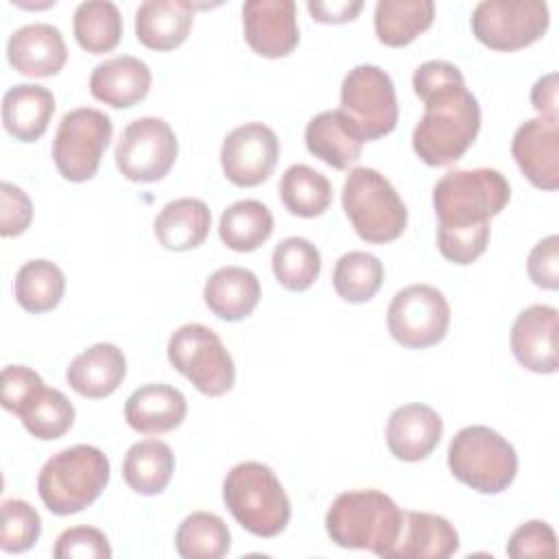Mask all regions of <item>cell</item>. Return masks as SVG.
I'll list each match as a JSON object with an SVG mask.
<instances>
[{
	"mask_svg": "<svg viewBox=\"0 0 559 559\" xmlns=\"http://www.w3.org/2000/svg\"><path fill=\"white\" fill-rule=\"evenodd\" d=\"M424 116L413 129V151L428 166H448L463 157L480 129V105L465 79L428 90Z\"/></svg>",
	"mask_w": 559,
	"mask_h": 559,
	"instance_id": "cell-1",
	"label": "cell"
},
{
	"mask_svg": "<svg viewBox=\"0 0 559 559\" xmlns=\"http://www.w3.org/2000/svg\"><path fill=\"white\" fill-rule=\"evenodd\" d=\"M402 518L404 511L384 491L354 489L332 500L325 513V531L341 548L371 550L389 559L402 531Z\"/></svg>",
	"mask_w": 559,
	"mask_h": 559,
	"instance_id": "cell-2",
	"label": "cell"
},
{
	"mask_svg": "<svg viewBox=\"0 0 559 559\" xmlns=\"http://www.w3.org/2000/svg\"><path fill=\"white\" fill-rule=\"evenodd\" d=\"M509 199L511 186L496 168L450 170L432 188L437 231L485 229L507 207Z\"/></svg>",
	"mask_w": 559,
	"mask_h": 559,
	"instance_id": "cell-3",
	"label": "cell"
},
{
	"mask_svg": "<svg viewBox=\"0 0 559 559\" xmlns=\"http://www.w3.org/2000/svg\"><path fill=\"white\" fill-rule=\"evenodd\" d=\"M109 483V459L103 450L79 443L52 454L39 469L37 493L55 515L90 507Z\"/></svg>",
	"mask_w": 559,
	"mask_h": 559,
	"instance_id": "cell-4",
	"label": "cell"
},
{
	"mask_svg": "<svg viewBox=\"0 0 559 559\" xmlns=\"http://www.w3.org/2000/svg\"><path fill=\"white\" fill-rule=\"evenodd\" d=\"M223 500L234 520L255 537H275L290 520V500L280 478L258 461L238 463L227 472Z\"/></svg>",
	"mask_w": 559,
	"mask_h": 559,
	"instance_id": "cell-5",
	"label": "cell"
},
{
	"mask_svg": "<svg viewBox=\"0 0 559 559\" xmlns=\"http://www.w3.org/2000/svg\"><path fill=\"white\" fill-rule=\"evenodd\" d=\"M341 199L354 231L365 242L384 245L404 234L408 221L406 205L393 183L376 168H352Z\"/></svg>",
	"mask_w": 559,
	"mask_h": 559,
	"instance_id": "cell-6",
	"label": "cell"
},
{
	"mask_svg": "<svg viewBox=\"0 0 559 559\" xmlns=\"http://www.w3.org/2000/svg\"><path fill=\"white\" fill-rule=\"evenodd\" d=\"M448 467L478 493L504 491L518 474L513 445L489 426H465L448 445Z\"/></svg>",
	"mask_w": 559,
	"mask_h": 559,
	"instance_id": "cell-7",
	"label": "cell"
},
{
	"mask_svg": "<svg viewBox=\"0 0 559 559\" xmlns=\"http://www.w3.org/2000/svg\"><path fill=\"white\" fill-rule=\"evenodd\" d=\"M168 360L197 391L221 397L231 391L236 367L221 336L203 323H183L168 338Z\"/></svg>",
	"mask_w": 559,
	"mask_h": 559,
	"instance_id": "cell-8",
	"label": "cell"
},
{
	"mask_svg": "<svg viewBox=\"0 0 559 559\" xmlns=\"http://www.w3.org/2000/svg\"><path fill=\"white\" fill-rule=\"evenodd\" d=\"M111 133L114 124L105 111L94 107L68 111L52 140V159L59 175L72 183L92 179L111 142Z\"/></svg>",
	"mask_w": 559,
	"mask_h": 559,
	"instance_id": "cell-9",
	"label": "cell"
},
{
	"mask_svg": "<svg viewBox=\"0 0 559 559\" xmlns=\"http://www.w3.org/2000/svg\"><path fill=\"white\" fill-rule=\"evenodd\" d=\"M341 111L365 142L389 135L400 116L391 76L371 63L352 68L341 85Z\"/></svg>",
	"mask_w": 559,
	"mask_h": 559,
	"instance_id": "cell-10",
	"label": "cell"
},
{
	"mask_svg": "<svg viewBox=\"0 0 559 559\" xmlns=\"http://www.w3.org/2000/svg\"><path fill=\"white\" fill-rule=\"evenodd\" d=\"M472 33L491 50L513 52L544 37L550 24L542 0H483L472 11Z\"/></svg>",
	"mask_w": 559,
	"mask_h": 559,
	"instance_id": "cell-11",
	"label": "cell"
},
{
	"mask_svg": "<svg viewBox=\"0 0 559 559\" xmlns=\"http://www.w3.org/2000/svg\"><path fill=\"white\" fill-rule=\"evenodd\" d=\"M386 325L402 347H432L448 334L450 304L439 288L411 284L393 295L386 310Z\"/></svg>",
	"mask_w": 559,
	"mask_h": 559,
	"instance_id": "cell-12",
	"label": "cell"
},
{
	"mask_svg": "<svg viewBox=\"0 0 559 559\" xmlns=\"http://www.w3.org/2000/svg\"><path fill=\"white\" fill-rule=\"evenodd\" d=\"M179 153V142L170 124L162 118L144 116L129 122L116 144V166L129 181L153 183L168 175Z\"/></svg>",
	"mask_w": 559,
	"mask_h": 559,
	"instance_id": "cell-13",
	"label": "cell"
},
{
	"mask_svg": "<svg viewBox=\"0 0 559 559\" xmlns=\"http://www.w3.org/2000/svg\"><path fill=\"white\" fill-rule=\"evenodd\" d=\"M280 157L275 131L262 122H245L231 129L221 148L225 177L240 188H253L266 181Z\"/></svg>",
	"mask_w": 559,
	"mask_h": 559,
	"instance_id": "cell-14",
	"label": "cell"
},
{
	"mask_svg": "<svg viewBox=\"0 0 559 559\" xmlns=\"http://www.w3.org/2000/svg\"><path fill=\"white\" fill-rule=\"evenodd\" d=\"M245 39L260 57L290 55L299 44L297 7L293 0H249L242 4Z\"/></svg>",
	"mask_w": 559,
	"mask_h": 559,
	"instance_id": "cell-15",
	"label": "cell"
},
{
	"mask_svg": "<svg viewBox=\"0 0 559 559\" xmlns=\"http://www.w3.org/2000/svg\"><path fill=\"white\" fill-rule=\"evenodd\" d=\"M511 153L535 188H559V120L537 116L522 122L513 133Z\"/></svg>",
	"mask_w": 559,
	"mask_h": 559,
	"instance_id": "cell-16",
	"label": "cell"
},
{
	"mask_svg": "<svg viewBox=\"0 0 559 559\" xmlns=\"http://www.w3.org/2000/svg\"><path fill=\"white\" fill-rule=\"evenodd\" d=\"M511 352L533 373H555L557 360V308L533 304L524 308L511 328Z\"/></svg>",
	"mask_w": 559,
	"mask_h": 559,
	"instance_id": "cell-17",
	"label": "cell"
},
{
	"mask_svg": "<svg viewBox=\"0 0 559 559\" xmlns=\"http://www.w3.org/2000/svg\"><path fill=\"white\" fill-rule=\"evenodd\" d=\"M7 59L20 74L44 79L61 72L68 61V48L57 26L35 22L9 35Z\"/></svg>",
	"mask_w": 559,
	"mask_h": 559,
	"instance_id": "cell-18",
	"label": "cell"
},
{
	"mask_svg": "<svg viewBox=\"0 0 559 559\" xmlns=\"http://www.w3.org/2000/svg\"><path fill=\"white\" fill-rule=\"evenodd\" d=\"M443 435V419L426 404L413 402L397 406L386 421V448L406 463L424 461L439 445Z\"/></svg>",
	"mask_w": 559,
	"mask_h": 559,
	"instance_id": "cell-19",
	"label": "cell"
},
{
	"mask_svg": "<svg viewBox=\"0 0 559 559\" xmlns=\"http://www.w3.org/2000/svg\"><path fill=\"white\" fill-rule=\"evenodd\" d=\"M153 74L148 66L131 55H118L98 63L90 74V92L96 100L127 109L146 98Z\"/></svg>",
	"mask_w": 559,
	"mask_h": 559,
	"instance_id": "cell-20",
	"label": "cell"
},
{
	"mask_svg": "<svg viewBox=\"0 0 559 559\" xmlns=\"http://www.w3.org/2000/svg\"><path fill=\"white\" fill-rule=\"evenodd\" d=\"M188 413L183 393L170 384L153 382L135 389L124 402L127 424L142 435H164L181 426Z\"/></svg>",
	"mask_w": 559,
	"mask_h": 559,
	"instance_id": "cell-21",
	"label": "cell"
},
{
	"mask_svg": "<svg viewBox=\"0 0 559 559\" xmlns=\"http://www.w3.org/2000/svg\"><path fill=\"white\" fill-rule=\"evenodd\" d=\"M459 544L456 528L443 515L404 511L402 531L389 559H448Z\"/></svg>",
	"mask_w": 559,
	"mask_h": 559,
	"instance_id": "cell-22",
	"label": "cell"
},
{
	"mask_svg": "<svg viewBox=\"0 0 559 559\" xmlns=\"http://www.w3.org/2000/svg\"><path fill=\"white\" fill-rule=\"evenodd\" d=\"M127 376V358L114 343H96L83 349L66 369V380L83 397L111 395Z\"/></svg>",
	"mask_w": 559,
	"mask_h": 559,
	"instance_id": "cell-23",
	"label": "cell"
},
{
	"mask_svg": "<svg viewBox=\"0 0 559 559\" xmlns=\"http://www.w3.org/2000/svg\"><path fill=\"white\" fill-rule=\"evenodd\" d=\"M306 148L336 170H347L362 153V135L341 109H328L306 124Z\"/></svg>",
	"mask_w": 559,
	"mask_h": 559,
	"instance_id": "cell-24",
	"label": "cell"
},
{
	"mask_svg": "<svg viewBox=\"0 0 559 559\" xmlns=\"http://www.w3.org/2000/svg\"><path fill=\"white\" fill-rule=\"evenodd\" d=\"M192 20L188 0H146L135 9V37L151 50H173L186 41Z\"/></svg>",
	"mask_w": 559,
	"mask_h": 559,
	"instance_id": "cell-25",
	"label": "cell"
},
{
	"mask_svg": "<svg viewBox=\"0 0 559 559\" xmlns=\"http://www.w3.org/2000/svg\"><path fill=\"white\" fill-rule=\"evenodd\" d=\"M55 114V96L48 87L20 83L2 96V124L20 142L39 140Z\"/></svg>",
	"mask_w": 559,
	"mask_h": 559,
	"instance_id": "cell-26",
	"label": "cell"
},
{
	"mask_svg": "<svg viewBox=\"0 0 559 559\" xmlns=\"http://www.w3.org/2000/svg\"><path fill=\"white\" fill-rule=\"evenodd\" d=\"M212 227V212L205 201L183 197L166 203L155 216L153 231L168 251H190L205 242Z\"/></svg>",
	"mask_w": 559,
	"mask_h": 559,
	"instance_id": "cell-27",
	"label": "cell"
},
{
	"mask_svg": "<svg viewBox=\"0 0 559 559\" xmlns=\"http://www.w3.org/2000/svg\"><path fill=\"white\" fill-rule=\"evenodd\" d=\"M260 282L253 271L245 266H223L216 269L205 286V306L223 321H240L249 317L260 301Z\"/></svg>",
	"mask_w": 559,
	"mask_h": 559,
	"instance_id": "cell-28",
	"label": "cell"
},
{
	"mask_svg": "<svg viewBox=\"0 0 559 559\" xmlns=\"http://www.w3.org/2000/svg\"><path fill=\"white\" fill-rule=\"evenodd\" d=\"M175 472V454L159 439H142L133 443L122 461V478L135 493H162Z\"/></svg>",
	"mask_w": 559,
	"mask_h": 559,
	"instance_id": "cell-29",
	"label": "cell"
},
{
	"mask_svg": "<svg viewBox=\"0 0 559 559\" xmlns=\"http://www.w3.org/2000/svg\"><path fill=\"white\" fill-rule=\"evenodd\" d=\"M435 20L432 0H378L373 28L384 46L402 48L430 28Z\"/></svg>",
	"mask_w": 559,
	"mask_h": 559,
	"instance_id": "cell-30",
	"label": "cell"
},
{
	"mask_svg": "<svg viewBox=\"0 0 559 559\" xmlns=\"http://www.w3.org/2000/svg\"><path fill=\"white\" fill-rule=\"evenodd\" d=\"M273 234L271 210L255 199H242L231 203L218 223L221 240L238 253H249L262 247Z\"/></svg>",
	"mask_w": 559,
	"mask_h": 559,
	"instance_id": "cell-31",
	"label": "cell"
},
{
	"mask_svg": "<svg viewBox=\"0 0 559 559\" xmlns=\"http://www.w3.org/2000/svg\"><path fill=\"white\" fill-rule=\"evenodd\" d=\"M72 31L83 50L105 55L122 39V15L109 0H87L74 9Z\"/></svg>",
	"mask_w": 559,
	"mask_h": 559,
	"instance_id": "cell-32",
	"label": "cell"
},
{
	"mask_svg": "<svg viewBox=\"0 0 559 559\" xmlns=\"http://www.w3.org/2000/svg\"><path fill=\"white\" fill-rule=\"evenodd\" d=\"M66 290V275L63 271L50 260H28L20 266L13 293L17 304L33 314L48 312L59 306Z\"/></svg>",
	"mask_w": 559,
	"mask_h": 559,
	"instance_id": "cell-33",
	"label": "cell"
},
{
	"mask_svg": "<svg viewBox=\"0 0 559 559\" xmlns=\"http://www.w3.org/2000/svg\"><path fill=\"white\" fill-rule=\"evenodd\" d=\"M284 207L301 218L321 216L332 203V183L319 170L306 164H293L280 181Z\"/></svg>",
	"mask_w": 559,
	"mask_h": 559,
	"instance_id": "cell-34",
	"label": "cell"
},
{
	"mask_svg": "<svg viewBox=\"0 0 559 559\" xmlns=\"http://www.w3.org/2000/svg\"><path fill=\"white\" fill-rule=\"evenodd\" d=\"M229 546L231 535L225 520L210 511L190 513L175 533V548L183 559H221Z\"/></svg>",
	"mask_w": 559,
	"mask_h": 559,
	"instance_id": "cell-35",
	"label": "cell"
},
{
	"mask_svg": "<svg viewBox=\"0 0 559 559\" xmlns=\"http://www.w3.org/2000/svg\"><path fill=\"white\" fill-rule=\"evenodd\" d=\"M271 266L275 280L293 293L308 290L321 273V253L319 249L299 236L284 238L275 245L271 255Z\"/></svg>",
	"mask_w": 559,
	"mask_h": 559,
	"instance_id": "cell-36",
	"label": "cell"
},
{
	"mask_svg": "<svg viewBox=\"0 0 559 559\" xmlns=\"http://www.w3.org/2000/svg\"><path fill=\"white\" fill-rule=\"evenodd\" d=\"M17 417L24 428L39 441H52L63 437L74 424V406L59 391L46 384L20 408Z\"/></svg>",
	"mask_w": 559,
	"mask_h": 559,
	"instance_id": "cell-37",
	"label": "cell"
},
{
	"mask_svg": "<svg viewBox=\"0 0 559 559\" xmlns=\"http://www.w3.org/2000/svg\"><path fill=\"white\" fill-rule=\"evenodd\" d=\"M384 282L382 262L367 251H349L336 260L332 284L336 295L349 304H365L376 297Z\"/></svg>",
	"mask_w": 559,
	"mask_h": 559,
	"instance_id": "cell-38",
	"label": "cell"
},
{
	"mask_svg": "<svg viewBox=\"0 0 559 559\" xmlns=\"http://www.w3.org/2000/svg\"><path fill=\"white\" fill-rule=\"evenodd\" d=\"M41 535V518L26 500L9 498L2 502L0 548L4 552H26Z\"/></svg>",
	"mask_w": 559,
	"mask_h": 559,
	"instance_id": "cell-39",
	"label": "cell"
},
{
	"mask_svg": "<svg viewBox=\"0 0 559 559\" xmlns=\"http://www.w3.org/2000/svg\"><path fill=\"white\" fill-rule=\"evenodd\" d=\"M57 559H109L111 546L100 528L94 526H72L66 528L52 548Z\"/></svg>",
	"mask_w": 559,
	"mask_h": 559,
	"instance_id": "cell-40",
	"label": "cell"
},
{
	"mask_svg": "<svg viewBox=\"0 0 559 559\" xmlns=\"http://www.w3.org/2000/svg\"><path fill=\"white\" fill-rule=\"evenodd\" d=\"M509 557H555L557 555V537L548 522L531 520L520 524L509 542H507Z\"/></svg>",
	"mask_w": 559,
	"mask_h": 559,
	"instance_id": "cell-41",
	"label": "cell"
},
{
	"mask_svg": "<svg viewBox=\"0 0 559 559\" xmlns=\"http://www.w3.org/2000/svg\"><path fill=\"white\" fill-rule=\"evenodd\" d=\"M31 221H33V203L28 194L9 181H2L0 183V234L4 238L20 236L26 231Z\"/></svg>",
	"mask_w": 559,
	"mask_h": 559,
	"instance_id": "cell-42",
	"label": "cell"
},
{
	"mask_svg": "<svg viewBox=\"0 0 559 559\" xmlns=\"http://www.w3.org/2000/svg\"><path fill=\"white\" fill-rule=\"evenodd\" d=\"M44 386V380L37 371L24 365H7L2 369V406L17 415L20 408Z\"/></svg>",
	"mask_w": 559,
	"mask_h": 559,
	"instance_id": "cell-43",
	"label": "cell"
},
{
	"mask_svg": "<svg viewBox=\"0 0 559 559\" xmlns=\"http://www.w3.org/2000/svg\"><path fill=\"white\" fill-rule=\"evenodd\" d=\"M526 271L535 286L546 288V290L559 288V238H557V234L546 236L531 249L528 260H526Z\"/></svg>",
	"mask_w": 559,
	"mask_h": 559,
	"instance_id": "cell-44",
	"label": "cell"
},
{
	"mask_svg": "<svg viewBox=\"0 0 559 559\" xmlns=\"http://www.w3.org/2000/svg\"><path fill=\"white\" fill-rule=\"evenodd\" d=\"M308 11L312 15V20L321 22V24H343V22H352L360 11H362V2L360 0H338V2H319V0H310Z\"/></svg>",
	"mask_w": 559,
	"mask_h": 559,
	"instance_id": "cell-45",
	"label": "cell"
},
{
	"mask_svg": "<svg viewBox=\"0 0 559 559\" xmlns=\"http://www.w3.org/2000/svg\"><path fill=\"white\" fill-rule=\"evenodd\" d=\"M531 103L539 118L559 120V105H557V74L548 72L535 81L531 90Z\"/></svg>",
	"mask_w": 559,
	"mask_h": 559,
	"instance_id": "cell-46",
	"label": "cell"
}]
</instances>
